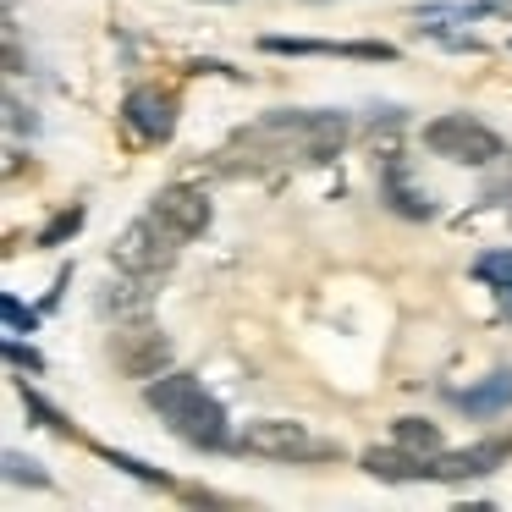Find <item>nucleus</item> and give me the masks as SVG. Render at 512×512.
<instances>
[{"label":"nucleus","instance_id":"obj_3","mask_svg":"<svg viewBox=\"0 0 512 512\" xmlns=\"http://www.w3.org/2000/svg\"><path fill=\"white\" fill-rule=\"evenodd\" d=\"M248 457H265V463H336L342 457V441L309 430L298 419H254L243 435H237Z\"/></svg>","mask_w":512,"mask_h":512},{"label":"nucleus","instance_id":"obj_12","mask_svg":"<svg viewBox=\"0 0 512 512\" xmlns=\"http://www.w3.org/2000/svg\"><path fill=\"white\" fill-rule=\"evenodd\" d=\"M468 413H479V419H485V413H501V408H512V369H496V375L485 380V386H468L463 397Z\"/></svg>","mask_w":512,"mask_h":512},{"label":"nucleus","instance_id":"obj_11","mask_svg":"<svg viewBox=\"0 0 512 512\" xmlns=\"http://www.w3.org/2000/svg\"><path fill=\"white\" fill-rule=\"evenodd\" d=\"M380 188H386L391 204H397V215H408V221H430V199L408 182V160L402 155H391L386 166H380Z\"/></svg>","mask_w":512,"mask_h":512},{"label":"nucleus","instance_id":"obj_7","mask_svg":"<svg viewBox=\"0 0 512 512\" xmlns=\"http://www.w3.org/2000/svg\"><path fill=\"white\" fill-rule=\"evenodd\" d=\"M149 215H155L171 237L193 243V237L210 226V199H204L199 188H188V182H177V188H160L155 199H149Z\"/></svg>","mask_w":512,"mask_h":512},{"label":"nucleus","instance_id":"obj_5","mask_svg":"<svg viewBox=\"0 0 512 512\" xmlns=\"http://www.w3.org/2000/svg\"><path fill=\"white\" fill-rule=\"evenodd\" d=\"M177 248H182V237H171L166 226L155 221V215H138V221L111 243V259H116V270H133V276L155 281L160 270H171Z\"/></svg>","mask_w":512,"mask_h":512},{"label":"nucleus","instance_id":"obj_1","mask_svg":"<svg viewBox=\"0 0 512 512\" xmlns=\"http://www.w3.org/2000/svg\"><path fill=\"white\" fill-rule=\"evenodd\" d=\"M347 144L342 111H276L254 127H237L221 144V171H287V166H325Z\"/></svg>","mask_w":512,"mask_h":512},{"label":"nucleus","instance_id":"obj_16","mask_svg":"<svg viewBox=\"0 0 512 512\" xmlns=\"http://www.w3.org/2000/svg\"><path fill=\"white\" fill-rule=\"evenodd\" d=\"M6 479H12V485H23V479L28 485H50V474L34 463V457H23V452H6Z\"/></svg>","mask_w":512,"mask_h":512},{"label":"nucleus","instance_id":"obj_2","mask_svg":"<svg viewBox=\"0 0 512 512\" xmlns=\"http://www.w3.org/2000/svg\"><path fill=\"white\" fill-rule=\"evenodd\" d=\"M144 402L160 413L177 441L199 446V452H221L232 446V424H226V408L204 391V380L182 375V369H160L155 380H144Z\"/></svg>","mask_w":512,"mask_h":512},{"label":"nucleus","instance_id":"obj_9","mask_svg":"<svg viewBox=\"0 0 512 512\" xmlns=\"http://www.w3.org/2000/svg\"><path fill=\"white\" fill-rule=\"evenodd\" d=\"M364 463V474L369 479H386V485H413V479H430V457H419V452H408V446H397L391 441L386 452H364L358 457Z\"/></svg>","mask_w":512,"mask_h":512},{"label":"nucleus","instance_id":"obj_4","mask_svg":"<svg viewBox=\"0 0 512 512\" xmlns=\"http://www.w3.org/2000/svg\"><path fill=\"white\" fill-rule=\"evenodd\" d=\"M424 149L452 160V166H490V160H501V138L485 122H474V116H435L424 127Z\"/></svg>","mask_w":512,"mask_h":512},{"label":"nucleus","instance_id":"obj_6","mask_svg":"<svg viewBox=\"0 0 512 512\" xmlns=\"http://www.w3.org/2000/svg\"><path fill=\"white\" fill-rule=\"evenodd\" d=\"M122 122L138 144H166V138L177 133V94L144 83V89H133L122 100Z\"/></svg>","mask_w":512,"mask_h":512},{"label":"nucleus","instance_id":"obj_17","mask_svg":"<svg viewBox=\"0 0 512 512\" xmlns=\"http://www.w3.org/2000/svg\"><path fill=\"white\" fill-rule=\"evenodd\" d=\"M0 314H6V331H12V336H17V331H34V320H39V314H34V309H23V303L12 298V292L0 298Z\"/></svg>","mask_w":512,"mask_h":512},{"label":"nucleus","instance_id":"obj_15","mask_svg":"<svg viewBox=\"0 0 512 512\" xmlns=\"http://www.w3.org/2000/svg\"><path fill=\"white\" fill-rule=\"evenodd\" d=\"M78 226H83V210L72 204V210H61L56 221L39 232V248H56V243H67V237H78Z\"/></svg>","mask_w":512,"mask_h":512},{"label":"nucleus","instance_id":"obj_10","mask_svg":"<svg viewBox=\"0 0 512 512\" xmlns=\"http://www.w3.org/2000/svg\"><path fill=\"white\" fill-rule=\"evenodd\" d=\"M507 452H512L507 441H485V446H468V452H441V457H430V479H474V474H490V468H496Z\"/></svg>","mask_w":512,"mask_h":512},{"label":"nucleus","instance_id":"obj_13","mask_svg":"<svg viewBox=\"0 0 512 512\" xmlns=\"http://www.w3.org/2000/svg\"><path fill=\"white\" fill-rule=\"evenodd\" d=\"M474 276L485 281V287H496L501 314L512 320V248H490V254H479L474 259Z\"/></svg>","mask_w":512,"mask_h":512},{"label":"nucleus","instance_id":"obj_18","mask_svg":"<svg viewBox=\"0 0 512 512\" xmlns=\"http://www.w3.org/2000/svg\"><path fill=\"white\" fill-rule=\"evenodd\" d=\"M6 358H12L17 369H45V358H39L34 347H23V342H17L12 331H6Z\"/></svg>","mask_w":512,"mask_h":512},{"label":"nucleus","instance_id":"obj_19","mask_svg":"<svg viewBox=\"0 0 512 512\" xmlns=\"http://www.w3.org/2000/svg\"><path fill=\"white\" fill-rule=\"evenodd\" d=\"M105 457H111V463H116V468H127V474H138V479H149V485H171V479H166V474H155V468H149V463H138V457H122V452H105Z\"/></svg>","mask_w":512,"mask_h":512},{"label":"nucleus","instance_id":"obj_14","mask_svg":"<svg viewBox=\"0 0 512 512\" xmlns=\"http://www.w3.org/2000/svg\"><path fill=\"white\" fill-rule=\"evenodd\" d=\"M391 441L408 446V452H419V457H441V430H435L430 419H397Z\"/></svg>","mask_w":512,"mask_h":512},{"label":"nucleus","instance_id":"obj_8","mask_svg":"<svg viewBox=\"0 0 512 512\" xmlns=\"http://www.w3.org/2000/svg\"><path fill=\"white\" fill-rule=\"evenodd\" d=\"M111 353H116V364L138 380H155L160 369H166V342H160L155 325H116Z\"/></svg>","mask_w":512,"mask_h":512}]
</instances>
